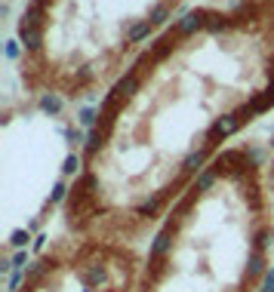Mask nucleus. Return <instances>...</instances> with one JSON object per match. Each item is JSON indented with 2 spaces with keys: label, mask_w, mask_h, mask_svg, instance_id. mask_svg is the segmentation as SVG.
I'll return each instance as SVG.
<instances>
[{
  "label": "nucleus",
  "mask_w": 274,
  "mask_h": 292,
  "mask_svg": "<svg viewBox=\"0 0 274 292\" xmlns=\"http://www.w3.org/2000/svg\"><path fill=\"white\" fill-rule=\"evenodd\" d=\"M216 178H219V175H216L213 169H207V172H200V175H197V185H194V191H207V188L213 185Z\"/></svg>",
  "instance_id": "nucleus-17"
},
{
  "label": "nucleus",
  "mask_w": 274,
  "mask_h": 292,
  "mask_svg": "<svg viewBox=\"0 0 274 292\" xmlns=\"http://www.w3.org/2000/svg\"><path fill=\"white\" fill-rule=\"evenodd\" d=\"M65 136H68V142H71V145H80V142H83V133H80V130H68Z\"/></svg>",
  "instance_id": "nucleus-23"
},
{
  "label": "nucleus",
  "mask_w": 274,
  "mask_h": 292,
  "mask_svg": "<svg viewBox=\"0 0 274 292\" xmlns=\"http://www.w3.org/2000/svg\"><path fill=\"white\" fill-rule=\"evenodd\" d=\"M271 145H274V142H271Z\"/></svg>",
  "instance_id": "nucleus-27"
},
{
  "label": "nucleus",
  "mask_w": 274,
  "mask_h": 292,
  "mask_svg": "<svg viewBox=\"0 0 274 292\" xmlns=\"http://www.w3.org/2000/svg\"><path fill=\"white\" fill-rule=\"evenodd\" d=\"M167 19H170V6H167V3L151 6V12H148V22H151V25H167Z\"/></svg>",
  "instance_id": "nucleus-14"
},
{
  "label": "nucleus",
  "mask_w": 274,
  "mask_h": 292,
  "mask_svg": "<svg viewBox=\"0 0 274 292\" xmlns=\"http://www.w3.org/2000/svg\"><path fill=\"white\" fill-rule=\"evenodd\" d=\"M43 15H46V6L34 0V3L25 9V15H22L19 25H22V28H40V25H43Z\"/></svg>",
  "instance_id": "nucleus-6"
},
{
  "label": "nucleus",
  "mask_w": 274,
  "mask_h": 292,
  "mask_svg": "<svg viewBox=\"0 0 274 292\" xmlns=\"http://www.w3.org/2000/svg\"><path fill=\"white\" fill-rule=\"evenodd\" d=\"M114 89H120V93H123L126 99H130V96L136 93V89H139V71H136V68H133V71H126V74L117 80V86H114Z\"/></svg>",
  "instance_id": "nucleus-10"
},
{
  "label": "nucleus",
  "mask_w": 274,
  "mask_h": 292,
  "mask_svg": "<svg viewBox=\"0 0 274 292\" xmlns=\"http://www.w3.org/2000/svg\"><path fill=\"white\" fill-rule=\"evenodd\" d=\"M179 40H182V34H179V31H170L167 37H160V40L151 46V52H148V56H151L154 62H163L167 56H173V49L179 46Z\"/></svg>",
  "instance_id": "nucleus-5"
},
{
  "label": "nucleus",
  "mask_w": 274,
  "mask_h": 292,
  "mask_svg": "<svg viewBox=\"0 0 274 292\" xmlns=\"http://www.w3.org/2000/svg\"><path fill=\"white\" fill-rule=\"evenodd\" d=\"M9 292H136V265L117 246L86 243L74 255H43L15 271Z\"/></svg>",
  "instance_id": "nucleus-1"
},
{
  "label": "nucleus",
  "mask_w": 274,
  "mask_h": 292,
  "mask_svg": "<svg viewBox=\"0 0 274 292\" xmlns=\"http://www.w3.org/2000/svg\"><path fill=\"white\" fill-rule=\"evenodd\" d=\"M268 108H274V89H262L259 96L250 99V111L253 114H262V111H268Z\"/></svg>",
  "instance_id": "nucleus-8"
},
{
  "label": "nucleus",
  "mask_w": 274,
  "mask_h": 292,
  "mask_svg": "<svg viewBox=\"0 0 274 292\" xmlns=\"http://www.w3.org/2000/svg\"><path fill=\"white\" fill-rule=\"evenodd\" d=\"M37 3H43V6H49V3H52V0H37Z\"/></svg>",
  "instance_id": "nucleus-26"
},
{
  "label": "nucleus",
  "mask_w": 274,
  "mask_h": 292,
  "mask_svg": "<svg viewBox=\"0 0 274 292\" xmlns=\"http://www.w3.org/2000/svg\"><path fill=\"white\" fill-rule=\"evenodd\" d=\"M6 56H9V59H19V43H15V40L6 43Z\"/></svg>",
  "instance_id": "nucleus-24"
},
{
  "label": "nucleus",
  "mask_w": 274,
  "mask_h": 292,
  "mask_svg": "<svg viewBox=\"0 0 274 292\" xmlns=\"http://www.w3.org/2000/svg\"><path fill=\"white\" fill-rule=\"evenodd\" d=\"M274 77V56H271V62H268V80Z\"/></svg>",
  "instance_id": "nucleus-25"
},
{
  "label": "nucleus",
  "mask_w": 274,
  "mask_h": 292,
  "mask_svg": "<svg viewBox=\"0 0 274 292\" xmlns=\"http://www.w3.org/2000/svg\"><path fill=\"white\" fill-rule=\"evenodd\" d=\"M241 130V120H237L234 114H225V117H219L213 126H210V133H207V148H213V145H219L222 139H228L231 133Z\"/></svg>",
  "instance_id": "nucleus-3"
},
{
  "label": "nucleus",
  "mask_w": 274,
  "mask_h": 292,
  "mask_svg": "<svg viewBox=\"0 0 274 292\" xmlns=\"http://www.w3.org/2000/svg\"><path fill=\"white\" fill-rule=\"evenodd\" d=\"M105 139H108V133H102L99 126H96V130L86 136V148H83V151H86V157H96V151H102V148H105Z\"/></svg>",
  "instance_id": "nucleus-11"
},
{
  "label": "nucleus",
  "mask_w": 274,
  "mask_h": 292,
  "mask_svg": "<svg viewBox=\"0 0 274 292\" xmlns=\"http://www.w3.org/2000/svg\"><path fill=\"white\" fill-rule=\"evenodd\" d=\"M89 77H93V68H89V65H86V68H80V71H77V83H74V86H80V83H86Z\"/></svg>",
  "instance_id": "nucleus-22"
},
{
  "label": "nucleus",
  "mask_w": 274,
  "mask_h": 292,
  "mask_svg": "<svg viewBox=\"0 0 274 292\" xmlns=\"http://www.w3.org/2000/svg\"><path fill=\"white\" fill-rule=\"evenodd\" d=\"M207 154H210V148H200V151L188 154L185 163H182V169H185L188 175H191V172H200V169H204V163H207Z\"/></svg>",
  "instance_id": "nucleus-9"
},
{
  "label": "nucleus",
  "mask_w": 274,
  "mask_h": 292,
  "mask_svg": "<svg viewBox=\"0 0 274 292\" xmlns=\"http://www.w3.org/2000/svg\"><path fill=\"white\" fill-rule=\"evenodd\" d=\"M200 28H207V9H188L176 25V31L182 34V37H191V34L200 31Z\"/></svg>",
  "instance_id": "nucleus-4"
},
{
  "label": "nucleus",
  "mask_w": 274,
  "mask_h": 292,
  "mask_svg": "<svg viewBox=\"0 0 274 292\" xmlns=\"http://www.w3.org/2000/svg\"><path fill=\"white\" fill-rule=\"evenodd\" d=\"M40 108H43L46 114H59V111H62V99L52 96V93H46V96L40 99Z\"/></svg>",
  "instance_id": "nucleus-15"
},
{
  "label": "nucleus",
  "mask_w": 274,
  "mask_h": 292,
  "mask_svg": "<svg viewBox=\"0 0 274 292\" xmlns=\"http://www.w3.org/2000/svg\"><path fill=\"white\" fill-rule=\"evenodd\" d=\"M28 240H31V234H28L25 228H19V231L9 234V246H19V249H22V246H28Z\"/></svg>",
  "instance_id": "nucleus-16"
},
{
  "label": "nucleus",
  "mask_w": 274,
  "mask_h": 292,
  "mask_svg": "<svg viewBox=\"0 0 274 292\" xmlns=\"http://www.w3.org/2000/svg\"><path fill=\"white\" fill-rule=\"evenodd\" d=\"M19 40H22V46L25 49H40V43H43V28H22L19 25Z\"/></svg>",
  "instance_id": "nucleus-7"
},
{
  "label": "nucleus",
  "mask_w": 274,
  "mask_h": 292,
  "mask_svg": "<svg viewBox=\"0 0 274 292\" xmlns=\"http://www.w3.org/2000/svg\"><path fill=\"white\" fill-rule=\"evenodd\" d=\"M71 191L65 188V181H59V185H56V191H52V197H49V203H62V200L68 197Z\"/></svg>",
  "instance_id": "nucleus-19"
},
{
  "label": "nucleus",
  "mask_w": 274,
  "mask_h": 292,
  "mask_svg": "<svg viewBox=\"0 0 274 292\" xmlns=\"http://www.w3.org/2000/svg\"><path fill=\"white\" fill-rule=\"evenodd\" d=\"M225 28H231V15H222V12H210V9H207V31L219 34V31H225Z\"/></svg>",
  "instance_id": "nucleus-12"
},
{
  "label": "nucleus",
  "mask_w": 274,
  "mask_h": 292,
  "mask_svg": "<svg viewBox=\"0 0 274 292\" xmlns=\"http://www.w3.org/2000/svg\"><path fill=\"white\" fill-rule=\"evenodd\" d=\"M96 117H99V114L93 111V108H83V111H80V123H83V126H93Z\"/></svg>",
  "instance_id": "nucleus-20"
},
{
  "label": "nucleus",
  "mask_w": 274,
  "mask_h": 292,
  "mask_svg": "<svg viewBox=\"0 0 274 292\" xmlns=\"http://www.w3.org/2000/svg\"><path fill=\"white\" fill-rule=\"evenodd\" d=\"M77 166H80V157H77V154H68L65 163H62V172L71 175V172H77Z\"/></svg>",
  "instance_id": "nucleus-18"
},
{
  "label": "nucleus",
  "mask_w": 274,
  "mask_h": 292,
  "mask_svg": "<svg viewBox=\"0 0 274 292\" xmlns=\"http://www.w3.org/2000/svg\"><path fill=\"white\" fill-rule=\"evenodd\" d=\"M234 117L241 120V123H247V120H253V111H250V105H244V108H237L234 111Z\"/></svg>",
  "instance_id": "nucleus-21"
},
{
  "label": "nucleus",
  "mask_w": 274,
  "mask_h": 292,
  "mask_svg": "<svg viewBox=\"0 0 274 292\" xmlns=\"http://www.w3.org/2000/svg\"><path fill=\"white\" fill-rule=\"evenodd\" d=\"M247 169H250V157H247V151H219L216 160H213V172H216V175L231 172L234 178H241Z\"/></svg>",
  "instance_id": "nucleus-2"
},
{
  "label": "nucleus",
  "mask_w": 274,
  "mask_h": 292,
  "mask_svg": "<svg viewBox=\"0 0 274 292\" xmlns=\"http://www.w3.org/2000/svg\"><path fill=\"white\" fill-rule=\"evenodd\" d=\"M151 22L148 19H145V22H136L133 28H130V34H126V40H130V43H139V40H145V37H148V34H151Z\"/></svg>",
  "instance_id": "nucleus-13"
}]
</instances>
